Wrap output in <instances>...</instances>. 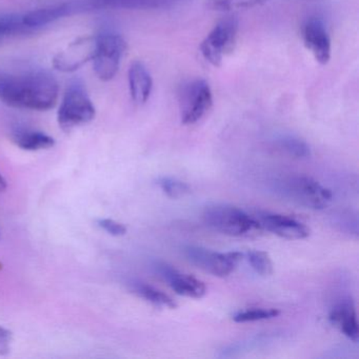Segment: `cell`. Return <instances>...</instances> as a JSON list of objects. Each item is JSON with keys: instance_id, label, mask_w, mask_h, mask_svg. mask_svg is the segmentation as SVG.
<instances>
[{"instance_id": "52a82bcc", "label": "cell", "mask_w": 359, "mask_h": 359, "mask_svg": "<svg viewBox=\"0 0 359 359\" xmlns=\"http://www.w3.org/2000/svg\"><path fill=\"white\" fill-rule=\"evenodd\" d=\"M238 31L239 22L236 18L231 16L218 22L201 43L203 57L212 66H222L226 54L234 49Z\"/></svg>"}, {"instance_id": "6da1fadb", "label": "cell", "mask_w": 359, "mask_h": 359, "mask_svg": "<svg viewBox=\"0 0 359 359\" xmlns=\"http://www.w3.org/2000/svg\"><path fill=\"white\" fill-rule=\"evenodd\" d=\"M60 94L57 81L46 71L0 73V100L12 108L48 111Z\"/></svg>"}, {"instance_id": "484cf974", "label": "cell", "mask_w": 359, "mask_h": 359, "mask_svg": "<svg viewBox=\"0 0 359 359\" xmlns=\"http://www.w3.org/2000/svg\"><path fill=\"white\" fill-rule=\"evenodd\" d=\"M7 189V182H6L5 177L0 173V194L5 192Z\"/></svg>"}, {"instance_id": "ba28073f", "label": "cell", "mask_w": 359, "mask_h": 359, "mask_svg": "<svg viewBox=\"0 0 359 359\" xmlns=\"http://www.w3.org/2000/svg\"><path fill=\"white\" fill-rule=\"evenodd\" d=\"M283 193L297 205L313 210L325 209L333 199L329 189L308 176H294L285 180Z\"/></svg>"}, {"instance_id": "5bb4252c", "label": "cell", "mask_w": 359, "mask_h": 359, "mask_svg": "<svg viewBox=\"0 0 359 359\" xmlns=\"http://www.w3.org/2000/svg\"><path fill=\"white\" fill-rule=\"evenodd\" d=\"M130 95L136 104L148 102L153 90V81L150 72L142 62H132L128 72Z\"/></svg>"}, {"instance_id": "44dd1931", "label": "cell", "mask_w": 359, "mask_h": 359, "mask_svg": "<svg viewBox=\"0 0 359 359\" xmlns=\"http://www.w3.org/2000/svg\"><path fill=\"white\" fill-rule=\"evenodd\" d=\"M157 184L163 193L170 198L178 199L190 193L191 189L186 182L171 177H161L157 180Z\"/></svg>"}, {"instance_id": "8fae6325", "label": "cell", "mask_w": 359, "mask_h": 359, "mask_svg": "<svg viewBox=\"0 0 359 359\" xmlns=\"http://www.w3.org/2000/svg\"><path fill=\"white\" fill-rule=\"evenodd\" d=\"M153 266L158 276L178 295L201 298L207 293V287L203 281L195 278L192 275L184 274L167 262H156Z\"/></svg>"}, {"instance_id": "d4e9b609", "label": "cell", "mask_w": 359, "mask_h": 359, "mask_svg": "<svg viewBox=\"0 0 359 359\" xmlns=\"http://www.w3.org/2000/svg\"><path fill=\"white\" fill-rule=\"evenodd\" d=\"M13 333L7 327L0 325V356H7L11 352Z\"/></svg>"}, {"instance_id": "d6986e66", "label": "cell", "mask_w": 359, "mask_h": 359, "mask_svg": "<svg viewBox=\"0 0 359 359\" xmlns=\"http://www.w3.org/2000/svg\"><path fill=\"white\" fill-rule=\"evenodd\" d=\"M268 1L270 0H207V7L212 11L231 12L235 10L251 9Z\"/></svg>"}, {"instance_id": "5b68a950", "label": "cell", "mask_w": 359, "mask_h": 359, "mask_svg": "<svg viewBox=\"0 0 359 359\" xmlns=\"http://www.w3.org/2000/svg\"><path fill=\"white\" fill-rule=\"evenodd\" d=\"M187 0H67L60 3L64 18L100 10H168Z\"/></svg>"}, {"instance_id": "9c48e42d", "label": "cell", "mask_w": 359, "mask_h": 359, "mask_svg": "<svg viewBox=\"0 0 359 359\" xmlns=\"http://www.w3.org/2000/svg\"><path fill=\"white\" fill-rule=\"evenodd\" d=\"M184 255L197 268L217 277L230 275L243 258L241 252L222 253L196 245L184 247Z\"/></svg>"}, {"instance_id": "e0dca14e", "label": "cell", "mask_w": 359, "mask_h": 359, "mask_svg": "<svg viewBox=\"0 0 359 359\" xmlns=\"http://www.w3.org/2000/svg\"><path fill=\"white\" fill-rule=\"evenodd\" d=\"M130 290H131L132 293L135 294L138 297L142 298L146 302L154 304L155 306L169 309H175L177 306L173 298L170 297L168 294L163 293L161 290L156 289L152 285H147V283L132 281L130 283Z\"/></svg>"}, {"instance_id": "3957f363", "label": "cell", "mask_w": 359, "mask_h": 359, "mask_svg": "<svg viewBox=\"0 0 359 359\" xmlns=\"http://www.w3.org/2000/svg\"><path fill=\"white\" fill-rule=\"evenodd\" d=\"M95 114V107L83 81L81 79L71 81L57 113L60 127L65 132H71L75 128L91 123Z\"/></svg>"}, {"instance_id": "603a6c76", "label": "cell", "mask_w": 359, "mask_h": 359, "mask_svg": "<svg viewBox=\"0 0 359 359\" xmlns=\"http://www.w3.org/2000/svg\"><path fill=\"white\" fill-rule=\"evenodd\" d=\"M20 29L18 18L13 14L0 18V39L16 34Z\"/></svg>"}, {"instance_id": "cb8c5ba5", "label": "cell", "mask_w": 359, "mask_h": 359, "mask_svg": "<svg viewBox=\"0 0 359 359\" xmlns=\"http://www.w3.org/2000/svg\"><path fill=\"white\" fill-rule=\"evenodd\" d=\"M97 226L102 228V230L106 231L108 234L112 235V236H123L127 233V228H126L125 224L115 222L113 219H109V218L98 219Z\"/></svg>"}, {"instance_id": "277c9868", "label": "cell", "mask_w": 359, "mask_h": 359, "mask_svg": "<svg viewBox=\"0 0 359 359\" xmlns=\"http://www.w3.org/2000/svg\"><path fill=\"white\" fill-rule=\"evenodd\" d=\"M126 50L127 43L121 34L114 31H102L95 36L92 62L94 71L100 81H109L114 79Z\"/></svg>"}, {"instance_id": "ac0fdd59", "label": "cell", "mask_w": 359, "mask_h": 359, "mask_svg": "<svg viewBox=\"0 0 359 359\" xmlns=\"http://www.w3.org/2000/svg\"><path fill=\"white\" fill-rule=\"evenodd\" d=\"M277 147L290 156L295 158H308L311 155V148L304 140L294 135H281L275 140Z\"/></svg>"}, {"instance_id": "7402d4cb", "label": "cell", "mask_w": 359, "mask_h": 359, "mask_svg": "<svg viewBox=\"0 0 359 359\" xmlns=\"http://www.w3.org/2000/svg\"><path fill=\"white\" fill-rule=\"evenodd\" d=\"M279 315V311L275 309H250L241 311L233 316L235 323H253V321L266 320L274 318Z\"/></svg>"}, {"instance_id": "7c38bea8", "label": "cell", "mask_w": 359, "mask_h": 359, "mask_svg": "<svg viewBox=\"0 0 359 359\" xmlns=\"http://www.w3.org/2000/svg\"><path fill=\"white\" fill-rule=\"evenodd\" d=\"M254 217L257 220L262 230L268 231L281 238L298 241L306 238L310 235V229L306 224L289 216L257 212Z\"/></svg>"}, {"instance_id": "7a4b0ae2", "label": "cell", "mask_w": 359, "mask_h": 359, "mask_svg": "<svg viewBox=\"0 0 359 359\" xmlns=\"http://www.w3.org/2000/svg\"><path fill=\"white\" fill-rule=\"evenodd\" d=\"M203 220L212 230L229 236H248L262 231L254 215L224 203L209 205L203 211Z\"/></svg>"}, {"instance_id": "ffe728a7", "label": "cell", "mask_w": 359, "mask_h": 359, "mask_svg": "<svg viewBox=\"0 0 359 359\" xmlns=\"http://www.w3.org/2000/svg\"><path fill=\"white\" fill-rule=\"evenodd\" d=\"M247 259L250 266L260 276H270L273 273V262L266 252L253 250L247 254Z\"/></svg>"}, {"instance_id": "9a60e30c", "label": "cell", "mask_w": 359, "mask_h": 359, "mask_svg": "<svg viewBox=\"0 0 359 359\" xmlns=\"http://www.w3.org/2000/svg\"><path fill=\"white\" fill-rule=\"evenodd\" d=\"M329 318L332 325H335L348 339L353 341L358 340V321L352 302H342L334 306Z\"/></svg>"}, {"instance_id": "2e32d148", "label": "cell", "mask_w": 359, "mask_h": 359, "mask_svg": "<svg viewBox=\"0 0 359 359\" xmlns=\"http://www.w3.org/2000/svg\"><path fill=\"white\" fill-rule=\"evenodd\" d=\"M11 140L18 148L26 151L47 150L55 144V140L52 136L28 128L14 129Z\"/></svg>"}, {"instance_id": "30bf717a", "label": "cell", "mask_w": 359, "mask_h": 359, "mask_svg": "<svg viewBox=\"0 0 359 359\" xmlns=\"http://www.w3.org/2000/svg\"><path fill=\"white\" fill-rule=\"evenodd\" d=\"M304 47L314 56L318 64L327 65L331 60L332 43L325 22L319 18H310L302 27Z\"/></svg>"}, {"instance_id": "4fadbf2b", "label": "cell", "mask_w": 359, "mask_h": 359, "mask_svg": "<svg viewBox=\"0 0 359 359\" xmlns=\"http://www.w3.org/2000/svg\"><path fill=\"white\" fill-rule=\"evenodd\" d=\"M95 48V37H83L71 43L65 51L54 58V67L62 72H72L92 60Z\"/></svg>"}, {"instance_id": "8992f818", "label": "cell", "mask_w": 359, "mask_h": 359, "mask_svg": "<svg viewBox=\"0 0 359 359\" xmlns=\"http://www.w3.org/2000/svg\"><path fill=\"white\" fill-rule=\"evenodd\" d=\"M180 118L186 126L194 125L211 110L213 94L207 81L195 79L180 86L178 91Z\"/></svg>"}]
</instances>
